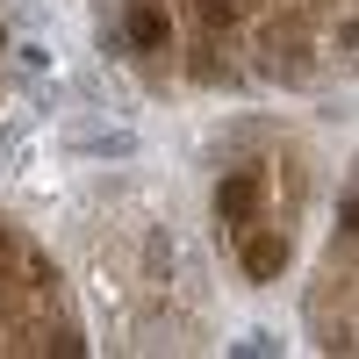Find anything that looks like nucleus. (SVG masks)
Returning a JSON list of instances; mask_svg holds the SVG:
<instances>
[{"label":"nucleus","instance_id":"f257e3e1","mask_svg":"<svg viewBox=\"0 0 359 359\" xmlns=\"http://www.w3.org/2000/svg\"><path fill=\"white\" fill-rule=\"evenodd\" d=\"M259 165H237V172H223L216 180V223L223 230H252V208H259Z\"/></svg>","mask_w":359,"mask_h":359},{"label":"nucleus","instance_id":"f03ea898","mask_svg":"<svg viewBox=\"0 0 359 359\" xmlns=\"http://www.w3.org/2000/svg\"><path fill=\"white\" fill-rule=\"evenodd\" d=\"M245 273H252V280L287 273V237H280V230H245Z\"/></svg>","mask_w":359,"mask_h":359},{"label":"nucleus","instance_id":"7ed1b4c3","mask_svg":"<svg viewBox=\"0 0 359 359\" xmlns=\"http://www.w3.org/2000/svg\"><path fill=\"white\" fill-rule=\"evenodd\" d=\"M123 36H130V50H165V43H172V22H165V8H158V0H137Z\"/></svg>","mask_w":359,"mask_h":359},{"label":"nucleus","instance_id":"20e7f679","mask_svg":"<svg viewBox=\"0 0 359 359\" xmlns=\"http://www.w3.org/2000/svg\"><path fill=\"white\" fill-rule=\"evenodd\" d=\"M72 151H94V158H130V151H137V137H123V130H108V137H72Z\"/></svg>","mask_w":359,"mask_h":359},{"label":"nucleus","instance_id":"39448f33","mask_svg":"<svg viewBox=\"0 0 359 359\" xmlns=\"http://www.w3.org/2000/svg\"><path fill=\"white\" fill-rule=\"evenodd\" d=\"M237 22V0H201V29H230Z\"/></svg>","mask_w":359,"mask_h":359},{"label":"nucleus","instance_id":"423d86ee","mask_svg":"<svg viewBox=\"0 0 359 359\" xmlns=\"http://www.w3.org/2000/svg\"><path fill=\"white\" fill-rule=\"evenodd\" d=\"M101 50H108V57H123V50H130V36H123V22H108V15H101Z\"/></svg>","mask_w":359,"mask_h":359},{"label":"nucleus","instance_id":"0eeeda50","mask_svg":"<svg viewBox=\"0 0 359 359\" xmlns=\"http://www.w3.org/2000/svg\"><path fill=\"white\" fill-rule=\"evenodd\" d=\"M0 50H8V29H0Z\"/></svg>","mask_w":359,"mask_h":359}]
</instances>
